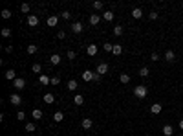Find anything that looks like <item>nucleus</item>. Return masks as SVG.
<instances>
[{
  "instance_id": "nucleus-31",
  "label": "nucleus",
  "mask_w": 183,
  "mask_h": 136,
  "mask_svg": "<svg viewBox=\"0 0 183 136\" xmlns=\"http://www.w3.org/2000/svg\"><path fill=\"white\" fill-rule=\"evenodd\" d=\"M17 120H18V121H24V120H26V112H24V110H18V112H17Z\"/></svg>"
},
{
  "instance_id": "nucleus-10",
  "label": "nucleus",
  "mask_w": 183,
  "mask_h": 136,
  "mask_svg": "<svg viewBox=\"0 0 183 136\" xmlns=\"http://www.w3.org/2000/svg\"><path fill=\"white\" fill-rule=\"evenodd\" d=\"M28 24H29L31 28L39 26V17H37V15H28Z\"/></svg>"
},
{
  "instance_id": "nucleus-43",
  "label": "nucleus",
  "mask_w": 183,
  "mask_h": 136,
  "mask_svg": "<svg viewBox=\"0 0 183 136\" xmlns=\"http://www.w3.org/2000/svg\"><path fill=\"white\" fill-rule=\"evenodd\" d=\"M57 37H59V39H64V37H66V31H59Z\"/></svg>"
},
{
  "instance_id": "nucleus-5",
  "label": "nucleus",
  "mask_w": 183,
  "mask_h": 136,
  "mask_svg": "<svg viewBox=\"0 0 183 136\" xmlns=\"http://www.w3.org/2000/svg\"><path fill=\"white\" fill-rule=\"evenodd\" d=\"M39 83L42 87H48V85H51V77H48L46 74H40L39 76Z\"/></svg>"
},
{
  "instance_id": "nucleus-30",
  "label": "nucleus",
  "mask_w": 183,
  "mask_h": 136,
  "mask_svg": "<svg viewBox=\"0 0 183 136\" xmlns=\"http://www.w3.org/2000/svg\"><path fill=\"white\" fill-rule=\"evenodd\" d=\"M0 33H2V37H11V28H2V31H0Z\"/></svg>"
},
{
  "instance_id": "nucleus-13",
  "label": "nucleus",
  "mask_w": 183,
  "mask_h": 136,
  "mask_svg": "<svg viewBox=\"0 0 183 136\" xmlns=\"http://www.w3.org/2000/svg\"><path fill=\"white\" fill-rule=\"evenodd\" d=\"M165 61H168V62H174L176 61V54L172 50H167L165 51Z\"/></svg>"
},
{
  "instance_id": "nucleus-3",
  "label": "nucleus",
  "mask_w": 183,
  "mask_h": 136,
  "mask_svg": "<svg viewBox=\"0 0 183 136\" xmlns=\"http://www.w3.org/2000/svg\"><path fill=\"white\" fill-rule=\"evenodd\" d=\"M106 72H108V65H106V62H99L97 68H95V74L103 76V74H106Z\"/></svg>"
},
{
  "instance_id": "nucleus-20",
  "label": "nucleus",
  "mask_w": 183,
  "mask_h": 136,
  "mask_svg": "<svg viewBox=\"0 0 183 136\" xmlns=\"http://www.w3.org/2000/svg\"><path fill=\"white\" fill-rule=\"evenodd\" d=\"M64 120V114L59 110V112H55V114H53V121H55V123H61Z\"/></svg>"
},
{
  "instance_id": "nucleus-41",
  "label": "nucleus",
  "mask_w": 183,
  "mask_h": 136,
  "mask_svg": "<svg viewBox=\"0 0 183 136\" xmlns=\"http://www.w3.org/2000/svg\"><path fill=\"white\" fill-rule=\"evenodd\" d=\"M66 55H68V59H70V61H73V59H75V55H77V54H75L73 50H68V54H66Z\"/></svg>"
},
{
  "instance_id": "nucleus-23",
  "label": "nucleus",
  "mask_w": 183,
  "mask_h": 136,
  "mask_svg": "<svg viewBox=\"0 0 183 136\" xmlns=\"http://www.w3.org/2000/svg\"><path fill=\"white\" fill-rule=\"evenodd\" d=\"M73 103H75V105H82V103H84V96H82V94H77V96L73 98Z\"/></svg>"
},
{
  "instance_id": "nucleus-19",
  "label": "nucleus",
  "mask_w": 183,
  "mask_h": 136,
  "mask_svg": "<svg viewBox=\"0 0 183 136\" xmlns=\"http://www.w3.org/2000/svg\"><path fill=\"white\" fill-rule=\"evenodd\" d=\"M44 103H48V105L55 103V96H53V94H44Z\"/></svg>"
},
{
  "instance_id": "nucleus-14",
  "label": "nucleus",
  "mask_w": 183,
  "mask_h": 136,
  "mask_svg": "<svg viewBox=\"0 0 183 136\" xmlns=\"http://www.w3.org/2000/svg\"><path fill=\"white\" fill-rule=\"evenodd\" d=\"M70 29H71V31H73V33H81V31H82V29H84V28H82V24H81V22H73V24H71V28H70Z\"/></svg>"
},
{
  "instance_id": "nucleus-34",
  "label": "nucleus",
  "mask_w": 183,
  "mask_h": 136,
  "mask_svg": "<svg viewBox=\"0 0 183 136\" xmlns=\"http://www.w3.org/2000/svg\"><path fill=\"white\" fill-rule=\"evenodd\" d=\"M114 35H117V37L123 35V26H115L114 28Z\"/></svg>"
},
{
  "instance_id": "nucleus-18",
  "label": "nucleus",
  "mask_w": 183,
  "mask_h": 136,
  "mask_svg": "<svg viewBox=\"0 0 183 136\" xmlns=\"http://www.w3.org/2000/svg\"><path fill=\"white\" fill-rule=\"evenodd\" d=\"M99 20H101V15H90V24L92 26H97Z\"/></svg>"
},
{
  "instance_id": "nucleus-37",
  "label": "nucleus",
  "mask_w": 183,
  "mask_h": 136,
  "mask_svg": "<svg viewBox=\"0 0 183 136\" xmlns=\"http://www.w3.org/2000/svg\"><path fill=\"white\" fill-rule=\"evenodd\" d=\"M61 18L70 20V18H71V13H70V11H62V13H61Z\"/></svg>"
},
{
  "instance_id": "nucleus-7",
  "label": "nucleus",
  "mask_w": 183,
  "mask_h": 136,
  "mask_svg": "<svg viewBox=\"0 0 183 136\" xmlns=\"http://www.w3.org/2000/svg\"><path fill=\"white\" fill-rule=\"evenodd\" d=\"M9 101H11V105H15V107H18L20 103H22V98L18 96V94H11L9 96Z\"/></svg>"
},
{
  "instance_id": "nucleus-28",
  "label": "nucleus",
  "mask_w": 183,
  "mask_h": 136,
  "mask_svg": "<svg viewBox=\"0 0 183 136\" xmlns=\"http://www.w3.org/2000/svg\"><path fill=\"white\" fill-rule=\"evenodd\" d=\"M68 88H70V92H73L75 88H77V81H75V79H70V81H68Z\"/></svg>"
},
{
  "instance_id": "nucleus-11",
  "label": "nucleus",
  "mask_w": 183,
  "mask_h": 136,
  "mask_svg": "<svg viewBox=\"0 0 183 136\" xmlns=\"http://www.w3.org/2000/svg\"><path fill=\"white\" fill-rule=\"evenodd\" d=\"M4 76H6V79H7V81H15V79H17V72H15L13 68H9V70H6V74H4Z\"/></svg>"
},
{
  "instance_id": "nucleus-33",
  "label": "nucleus",
  "mask_w": 183,
  "mask_h": 136,
  "mask_svg": "<svg viewBox=\"0 0 183 136\" xmlns=\"http://www.w3.org/2000/svg\"><path fill=\"white\" fill-rule=\"evenodd\" d=\"M103 48H104V51H110V54H112L114 44H112V43H104V44H103Z\"/></svg>"
},
{
  "instance_id": "nucleus-24",
  "label": "nucleus",
  "mask_w": 183,
  "mask_h": 136,
  "mask_svg": "<svg viewBox=\"0 0 183 136\" xmlns=\"http://www.w3.org/2000/svg\"><path fill=\"white\" fill-rule=\"evenodd\" d=\"M50 62H51V65H59V62H61V55L59 54H53L50 57Z\"/></svg>"
},
{
  "instance_id": "nucleus-29",
  "label": "nucleus",
  "mask_w": 183,
  "mask_h": 136,
  "mask_svg": "<svg viewBox=\"0 0 183 136\" xmlns=\"http://www.w3.org/2000/svg\"><path fill=\"white\" fill-rule=\"evenodd\" d=\"M31 70H33L35 74H39V76H40V72H42V65H39V62H35V65L31 66Z\"/></svg>"
},
{
  "instance_id": "nucleus-9",
  "label": "nucleus",
  "mask_w": 183,
  "mask_h": 136,
  "mask_svg": "<svg viewBox=\"0 0 183 136\" xmlns=\"http://www.w3.org/2000/svg\"><path fill=\"white\" fill-rule=\"evenodd\" d=\"M161 110H163V105H161V103H152V107H150V112L152 114H161Z\"/></svg>"
},
{
  "instance_id": "nucleus-44",
  "label": "nucleus",
  "mask_w": 183,
  "mask_h": 136,
  "mask_svg": "<svg viewBox=\"0 0 183 136\" xmlns=\"http://www.w3.org/2000/svg\"><path fill=\"white\" fill-rule=\"evenodd\" d=\"M4 50H6V54H11V51H13V46H6Z\"/></svg>"
},
{
  "instance_id": "nucleus-15",
  "label": "nucleus",
  "mask_w": 183,
  "mask_h": 136,
  "mask_svg": "<svg viewBox=\"0 0 183 136\" xmlns=\"http://www.w3.org/2000/svg\"><path fill=\"white\" fill-rule=\"evenodd\" d=\"M86 54H88V55H95V54H97V44H90L88 48H86Z\"/></svg>"
},
{
  "instance_id": "nucleus-12",
  "label": "nucleus",
  "mask_w": 183,
  "mask_h": 136,
  "mask_svg": "<svg viewBox=\"0 0 183 136\" xmlns=\"http://www.w3.org/2000/svg\"><path fill=\"white\" fill-rule=\"evenodd\" d=\"M161 132H163V136H172L174 134V129H172V125H163V129H161Z\"/></svg>"
},
{
  "instance_id": "nucleus-27",
  "label": "nucleus",
  "mask_w": 183,
  "mask_h": 136,
  "mask_svg": "<svg viewBox=\"0 0 183 136\" xmlns=\"http://www.w3.org/2000/svg\"><path fill=\"white\" fill-rule=\"evenodd\" d=\"M139 76H141V77H147V76H150V70H148V66H143L141 70H139Z\"/></svg>"
},
{
  "instance_id": "nucleus-17",
  "label": "nucleus",
  "mask_w": 183,
  "mask_h": 136,
  "mask_svg": "<svg viewBox=\"0 0 183 136\" xmlns=\"http://www.w3.org/2000/svg\"><path fill=\"white\" fill-rule=\"evenodd\" d=\"M26 51H28L29 55H33V54H37V51H39V46H37V44H28Z\"/></svg>"
},
{
  "instance_id": "nucleus-16",
  "label": "nucleus",
  "mask_w": 183,
  "mask_h": 136,
  "mask_svg": "<svg viewBox=\"0 0 183 136\" xmlns=\"http://www.w3.org/2000/svg\"><path fill=\"white\" fill-rule=\"evenodd\" d=\"M132 17H134V18H141V17H143V9H141V7H134V9H132Z\"/></svg>"
},
{
  "instance_id": "nucleus-40",
  "label": "nucleus",
  "mask_w": 183,
  "mask_h": 136,
  "mask_svg": "<svg viewBox=\"0 0 183 136\" xmlns=\"http://www.w3.org/2000/svg\"><path fill=\"white\" fill-rule=\"evenodd\" d=\"M20 11H22V13H29V4H22V6H20Z\"/></svg>"
},
{
  "instance_id": "nucleus-22",
  "label": "nucleus",
  "mask_w": 183,
  "mask_h": 136,
  "mask_svg": "<svg viewBox=\"0 0 183 136\" xmlns=\"http://www.w3.org/2000/svg\"><path fill=\"white\" fill-rule=\"evenodd\" d=\"M112 54H114V55H121V54H123V46H121V44H114Z\"/></svg>"
},
{
  "instance_id": "nucleus-45",
  "label": "nucleus",
  "mask_w": 183,
  "mask_h": 136,
  "mask_svg": "<svg viewBox=\"0 0 183 136\" xmlns=\"http://www.w3.org/2000/svg\"><path fill=\"white\" fill-rule=\"evenodd\" d=\"M179 129H181V131H183V118H181V120H179Z\"/></svg>"
},
{
  "instance_id": "nucleus-2",
  "label": "nucleus",
  "mask_w": 183,
  "mask_h": 136,
  "mask_svg": "<svg viewBox=\"0 0 183 136\" xmlns=\"http://www.w3.org/2000/svg\"><path fill=\"white\" fill-rule=\"evenodd\" d=\"M26 87V79L24 77H17L15 81H13V88H17V90H22Z\"/></svg>"
},
{
  "instance_id": "nucleus-39",
  "label": "nucleus",
  "mask_w": 183,
  "mask_h": 136,
  "mask_svg": "<svg viewBox=\"0 0 183 136\" xmlns=\"http://www.w3.org/2000/svg\"><path fill=\"white\" fill-rule=\"evenodd\" d=\"M51 85H53V87H57V85H61V77H59V76H55V77H51Z\"/></svg>"
},
{
  "instance_id": "nucleus-32",
  "label": "nucleus",
  "mask_w": 183,
  "mask_h": 136,
  "mask_svg": "<svg viewBox=\"0 0 183 136\" xmlns=\"http://www.w3.org/2000/svg\"><path fill=\"white\" fill-rule=\"evenodd\" d=\"M0 15H2V18H11V11H9V9H2V13H0Z\"/></svg>"
},
{
  "instance_id": "nucleus-36",
  "label": "nucleus",
  "mask_w": 183,
  "mask_h": 136,
  "mask_svg": "<svg viewBox=\"0 0 183 136\" xmlns=\"http://www.w3.org/2000/svg\"><path fill=\"white\" fill-rule=\"evenodd\" d=\"M92 6H93V7H95V9H99V11H101V9H103V6H104V4H103V2H101V0H95V2H93V4H92Z\"/></svg>"
},
{
  "instance_id": "nucleus-35",
  "label": "nucleus",
  "mask_w": 183,
  "mask_h": 136,
  "mask_svg": "<svg viewBox=\"0 0 183 136\" xmlns=\"http://www.w3.org/2000/svg\"><path fill=\"white\" fill-rule=\"evenodd\" d=\"M26 131H28V132H33V131H35V123L28 121V123H26Z\"/></svg>"
},
{
  "instance_id": "nucleus-25",
  "label": "nucleus",
  "mask_w": 183,
  "mask_h": 136,
  "mask_svg": "<svg viewBox=\"0 0 183 136\" xmlns=\"http://www.w3.org/2000/svg\"><path fill=\"white\" fill-rule=\"evenodd\" d=\"M119 81L123 83V85H128V83H130V76H128V74H121V76H119Z\"/></svg>"
},
{
  "instance_id": "nucleus-38",
  "label": "nucleus",
  "mask_w": 183,
  "mask_h": 136,
  "mask_svg": "<svg viewBox=\"0 0 183 136\" xmlns=\"http://www.w3.org/2000/svg\"><path fill=\"white\" fill-rule=\"evenodd\" d=\"M157 17H159L157 11H150V13H148V18H150V20H157Z\"/></svg>"
},
{
  "instance_id": "nucleus-6",
  "label": "nucleus",
  "mask_w": 183,
  "mask_h": 136,
  "mask_svg": "<svg viewBox=\"0 0 183 136\" xmlns=\"http://www.w3.org/2000/svg\"><path fill=\"white\" fill-rule=\"evenodd\" d=\"M81 125H82V129H84V131H90V129L93 127V121H92V118H82Z\"/></svg>"
},
{
  "instance_id": "nucleus-26",
  "label": "nucleus",
  "mask_w": 183,
  "mask_h": 136,
  "mask_svg": "<svg viewBox=\"0 0 183 136\" xmlns=\"http://www.w3.org/2000/svg\"><path fill=\"white\" fill-rule=\"evenodd\" d=\"M31 116H33L35 120H40V118H42V110H40V109H33V112H31Z\"/></svg>"
},
{
  "instance_id": "nucleus-42",
  "label": "nucleus",
  "mask_w": 183,
  "mask_h": 136,
  "mask_svg": "<svg viewBox=\"0 0 183 136\" xmlns=\"http://www.w3.org/2000/svg\"><path fill=\"white\" fill-rule=\"evenodd\" d=\"M150 59H152V61H156V62H157V61H159V55H157V54H156V51H154V54H152V55H150Z\"/></svg>"
},
{
  "instance_id": "nucleus-1",
  "label": "nucleus",
  "mask_w": 183,
  "mask_h": 136,
  "mask_svg": "<svg viewBox=\"0 0 183 136\" xmlns=\"http://www.w3.org/2000/svg\"><path fill=\"white\" fill-rule=\"evenodd\" d=\"M147 94H148V88H147L145 85H137V87L134 88V96L139 98V99H145Z\"/></svg>"
},
{
  "instance_id": "nucleus-21",
  "label": "nucleus",
  "mask_w": 183,
  "mask_h": 136,
  "mask_svg": "<svg viewBox=\"0 0 183 136\" xmlns=\"http://www.w3.org/2000/svg\"><path fill=\"white\" fill-rule=\"evenodd\" d=\"M103 18L108 20V22H112V20H114V11H110V9H108V11H104V13H103Z\"/></svg>"
},
{
  "instance_id": "nucleus-8",
  "label": "nucleus",
  "mask_w": 183,
  "mask_h": 136,
  "mask_svg": "<svg viewBox=\"0 0 183 136\" xmlns=\"http://www.w3.org/2000/svg\"><path fill=\"white\" fill-rule=\"evenodd\" d=\"M93 72L92 70H84L82 72V74H81V77H82V81H93Z\"/></svg>"
},
{
  "instance_id": "nucleus-4",
  "label": "nucleus",
  "mask_w": 183,
  "mask_h": 136,
  "mask_svg": "<svg viewBox=\"0 0 183 136\" xmlns=\"http://www.w3.org/2000/svg\"><path fill=\"white\" fill-rule=\"evenodd\" d=\"M46 24H48L50 28H55V26L59 24V17H57V15H50L48 20H46Z\"/></svg>"
}]
</instances>
